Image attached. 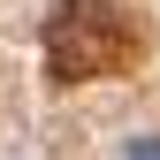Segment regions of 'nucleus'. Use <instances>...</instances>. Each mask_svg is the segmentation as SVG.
I'll list each match as a JSON object with an SVG mask.
<instances>
[{
  "instance_id": "nucleus-1",
  "label": "nucleus",
  "mask_w": 160,
  "mask_h": 160,
  "mask_svg": "<svg viewBox=\"0 0 160 160\" xmlns=\"http://www.w3.org/2000/svg\"><path fill=\"white\" fill-rule=\"evenodd\" d=\"M122 160H160V137H122Z\"/></svg>"
}]
</instances>
